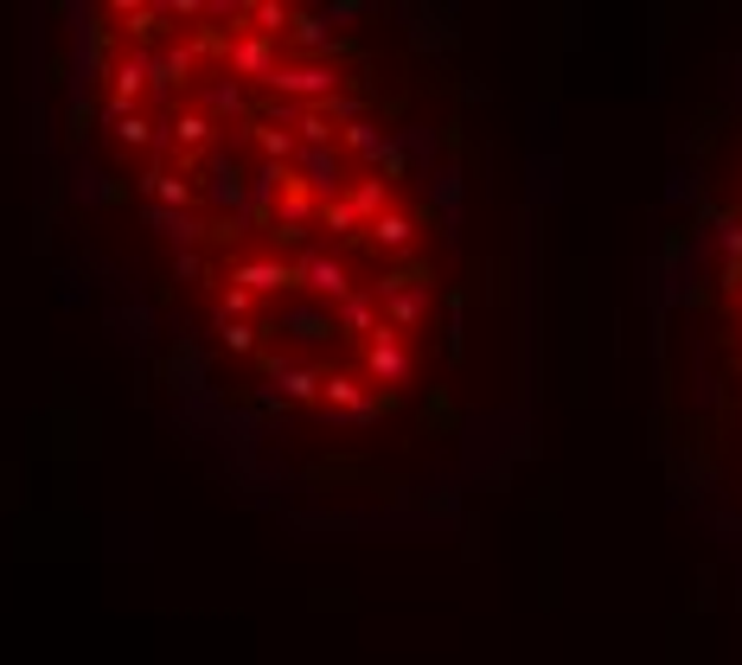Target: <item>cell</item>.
<instances>
[{"mask_svg":"<svg viewBox=\"0 0 742 665\" xmlns=\"http://www.w3.org/2000/svg\"><path fill=\"white\" fill-rule=\"evenodd\" d=\"M77 142L205 365L262 422H416L461 327L448 122L397 33L301 0H115Z\"/></svg>","mask_w":742,"mask_h":665,"instance_id":"6da1fadb","label":"cell"}]
</instances>
